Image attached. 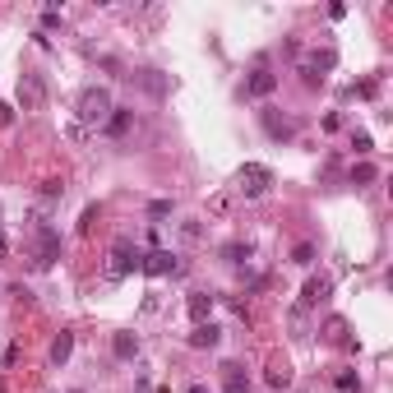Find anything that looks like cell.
<instances>
[{"label": "cell", "instance_id": "cell-1", "mask_svg": "<svg viewBox=\"0 0 393 393\" xmlns=\"http://www.w3.org/2000/svg\"><path fill=\"white\" fill-rule=\"evenodd\" d=\"M112 112H116V102H112V93L102 88V84H93V88H84V93H79V102H74L79 130H84V125H88V130H98V125H107V121H112Z\"/></svg>", "mask_w": 393, "mask_h": 393}, {"label": "cell", "instance_id": "cell-2", "mask_svg": "<svg viewBox=\"0 0 393 393\" xmlns=\"http://www.w3.org/2000/svg\"><path fill=\"white\" fill-rule=\"evenodd\" d=\"M273 185V171L264 167V162H246V167L236 171V190L246 194V199H264Z\"/></svg>", "mask_w": 393, "mask_h": 393}, {"label": "cell", "instance_id": "cell-3", "mask_svg": "<svg viewBox=\"0 0 393 393\" xmlns=\"http://www.w3.org/2000/svg\"><path fill=\"white\" fill-rule=\"evenodd\" d=\"M144 264V255H139L130 241H116L112 246V255H107V282H121V278H130V273Z\"/></svg>", "mask_w": 393, "mask_h": 393}, {"label": "cell", "instance_id": "cell-4", "mask_svg": "<svg viewBox=\"0 0 393 393\" xmlns=\"http://www.w3.org/2000/svg\"><path fill=\"white\" fill-rule=\"evenodd\" d=\"M19 107L23 112H42L46 107V79L33 74V69H23V79H19Z\"/></svg>", "mask_w": 393, "mask_h": 393}, {"label": "cell", "instance_id": "cell-5", "mask_svg": "<svg viewBox=\"0 0 393 393\" xmlns=\"http://www.w3.org/2000/svg\"><path fill=\"white\" fill-rule=\"evenodd\" d=\"M333 65H338L333 46H324V51H310V56L301 60V74H305V84H310V88H319V84H324V74H328Z\"/></svg>", "mask_w": 393, "mask_h": 393}, {"label": "cell", "instance_id": "cell-6", "mask_svg": "<svg viewBox=\"0 0 393 393\" xmlns=\"http://www.w3.org/2000/svg\"><path fill=\"white\" fill-rule=\"evenodd\" d=\"M60 255V236L51 232L46 222H37V269H51Z\"/></svg>", "mask_w": 393, "mask_h": 393}, {"label": "cell", "instance_id": "cell-7", "mask_svg": "<svg viewBox=\"0 0 393 393\" xmlns=\"http://www.w3.org/2000/svg\"><path fill=\"white\" fill-rule=\"evenodd\" d=\"M139 269L153 273V278H167V273H176L180 264H176V255H171V250L157 246V250H148V255H144V264H139Z\"/></svg>", "mask_w": 393, "mask_h": 393}, {"label": "cell", "instance_id": "cell-8", "mask_svg": "<svg viewBox=\"0 0 393 393\" xmlns=\"http://www.w3.org/2000/svg\"><path fill=\"white\" fill-rule=\"evenodd\" d=\"M273 88H278V74H273V69H255V74L246 79V98H269Z\"/></svg>", "mask_w": 393, "mask_h": 393}, {"label": "cell", "instance_id": "cell-9", "mask_svg": "<svg viewBox=\"0 0 393 393\" xmlns=\"http://www.w3.org/2000/svg\"><path fill=\"white\" fill-rule=\"evenodd\" d=\"M259 121H264V130H269L273 139H292V135H296V125L287 121V116H278L273 107H264V112H259Z\"/></svg>", "mask_w": 393, "mask_h": 393}, {"label": "cell", "instance_id": "cell-10", "mask_svg": "<svg viewBox=\"0 0 393 393\" xmlns=\"http://www.w3.org/2000/svg\"><path fill=\"white\" fill-rule=\"evenodd\" d=\"M328 292H333V278H310L305 282V292H301V305H319V301H328Z\"/></svg>", "mask_w": 393, "mask_h": 393}, {"label": "cell", "instance_id": "cell-11", "mask_svg": "<svg viewBox=\"0 0 393 393\" xmlns=\"http://www.w3.org/2000/svg\"><path fill=\"white\" fill-rule=\"evenodd\" d=\"M218 338H222V328H218L213 319H204V324H194V333H190V347H218Z\"/></svg>", "mask_w": 393, "mask_h": 393}, {"label": "cell", "instance_id": "cell-12", "mask_svg": "<svg viewBox=\"0 0 393 393\" xmlns=\"http://www.w3.org/2000/svg\"><path fill=\"white\" fill-rule=\"evenodd\" d=\"M208 310H213V296H208V292H190V319H194V324H204Z\"/></svg>", "mask_w": 393, "mask_h": 393}, {"label": "cell", "instance_id": "cell-13", "mask_svg": "<svg viewBox=\"0 0 393 393\" xmlns=\"http://www.w3.org/2000/svg\"><path fill=\"white\" fill-rule=\"evenodd\" d=\"M69 352H74V333H65V328H60V333H56V342H51V361H56V366H65V361H69Z\"/></svg>", "mask_w": 393, "mask_h": 393}, {"label": "cell", "instance_id": "cell-14", "mask_svg": "<svg viewBox=\"0 0 393 393\" xmlns=\"http://www.w3.org/2000/svg\"><path fill=\"white\" fill-rule=\"evenodd\" d=\"M112 352H116L121 361H130V357L139 352V338H135V333H116V338H112Z\"/></svg>", "mask_w": 393, "mask_h": 393}, {"label": "cell", "instance_id": "cell-15", "mask_svg": "<svg viewBox=\"0 0 393 393\" xmlns=\"http://www.w3.org/2000/svg\"><path fill=\"white\" fill-rule=\"evenodd\" d=\"M130 121H135V116L125 112V107H116V112H112V121H107V130H112V135L121 139V135H130Z\"/></svg>", "mask_w": 393, "mask_h": 393}, {"label": "cell", "instance_id": "cell-16", "mask_svg": "<svg viewBox=\"0 0 393 393\" xmlns=\"http://www.w3.org/2000/svg\"><path fill=\"white\" fill-rule=\"evenodd\" d=\"M227 371V393H250V380L241 375V366H222Z\"/></svg>", "mask_w": 393, "mask_h": 393}, {"label": "cell", "instance_id": "cell-17", "mask_svg": "<svg viewBox=\"0 0 393 393\" xmlns=\"http://www.w3.org/2000/svg\"><path fill=\"white\" fill-rule=\"evenodd\" d=\"M139 84H144L153 98H162V93H167V79H157V69H139Z\"/></svg>", "mask_w": 393, "mask_h": 393}, {"label": "cell", "instance_id": "cell-18", "mask_svg": "<svg viewBox=\"0 0 393 393\" xmlns=\"http://www.w3.org/2000/svg\"><path fill=\"white\" fill-rule=\"evenodd\" d=\"M287 384H292V371H287V366H273L269 371V389H287Z\"/></svg>", "mask_w": 393, "mask_h": 393}, {"label": "cell", "instance_id": "cell-19", "mask_svg": "<svg viewBox=\"0 0 393 393\" xmlns=\"http://www.w3.org/2000/svg\"><path fill=\"white\" fill-rule=\"evenodd\" d=\"M93 222H98V204H88V208H84V218H79V232L88 236V232H93Z\"/></svg>", "mask_w": 393, "mask_h": 393}, {"label": "cell", "instance_id": "cell-20", "mask_svg": "<svg viewBox=\"0 0 393 393\" xmlns=\"http://www.w3.org/2000/svg\"><path fill=\"white\" fill-rule=\"evenodd\" d=\"M222 255H227V259H232V264H241V259H250V246H241V241H236V246H227V250H222Z\"/></svg>", "mask_w": 393, "mask_h": 393}, {"label": "cell", "instance_id": "cell-21", "mask_svg": "<svg viewBox=\"0 0 393 393\" xmlns=\"http://www.w3.org/2000/svg\"><path fill=\"white\" fill-rule=\"evenodd\" d=\"M60 194H65L60 180H42V199H60Z\"/></svg>", "mask_w": 393, "mask_h": 393}, {"label": "cell", "instance_id": "cell-22", "mask_svg": "<svg viewBox=\"0 0 393 393\" xmlns=\"http://www.w3.org/2000/svg\"><path fill=\"white\" fill-rule=\"evenodd\" d=\"M324 333L333 338V342H342V333H347V324H342V319H328V324H324Z\"/></svg>", "mask_w": 393, "mask_h": 393}, {"label": "cell", "instance_id": "cell-23", "mask_svg": "<svg viewBox=\"0 0 393 393\" xmlns=\"http://www.w3.org/2000/svg\"><path fill=\"white\" fill-rule=\"evenodd\" d=\"M352 180H361V185H366V180H375V167H371V162H361V167H352Z\"/></svg>", "mask_w": 393, "mask_h": 393}, {"label": "cell", "instance_id": "cell-24", "mask_svg": "<svg viewBox=\"0 0 393 393\" xmlns=\"http://www.w3.org/2000/svg\"><path fill=\"white\" fill-rule=\"evenodd\" d=\"M148 213H153V218H167V213H171V199H153V204H148Z\"/></svg>", "mask_w": 393, "mask_h": 393}, {"label": "cell", "instance_id": "cell-25", "mask_svg": "<svg viewBox=\"0 0 393 393\" xmlns=\"http://www.w3.org/2000/svg\"><path fill=\"white\" fill-rule=\"evenodd\" d=\"M296 264H314V246H296Z\"/></svg>", "mask_w": 393, "mask_h": 393}, {"label": "cell", "instance_id": "cell-26", "mask_svg": "<svg viewBox=\"0 0 393 393\" xmlns=\"http://www.w3.org/2000/svg\"><path fill=\"white\" fill-rule=\"evenodd\" d=\"M5 250H10V246H5V236H0V259H5Z\"/></svg>", "mask_w": 393, "mask_h": 393}, {"label": "cell", "instance_id": "cell-27", "mask_svg": "<svg viewBox=\"0 0 393 393\" xmlns=\"http://www.w3.org/2000/svg\"><path fill=\"white\" fill-rule=\"evenodd\" d=\"M190 393H208V389H204V384H194V389H190Z\"/></svg>", "mask_w": 393, "mask_h": 393}]
</instances>
